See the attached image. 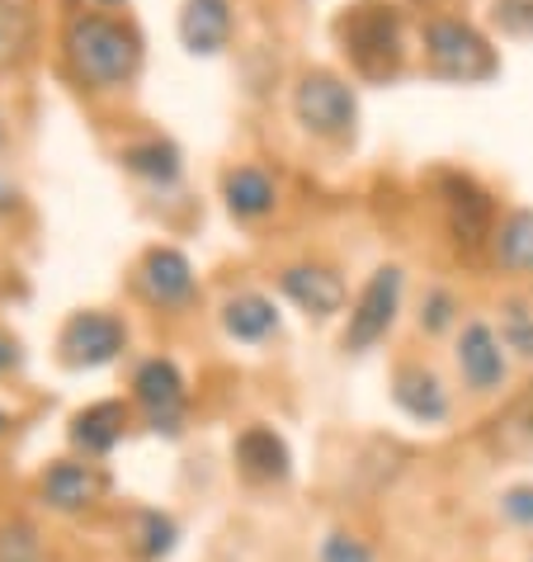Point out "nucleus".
Segmentation results:
<instances>
[{
    "mask_svg": "<svg viewBox=\"0 0 533 562\" xmlns=\"http://www.w3.org/2000/svg\"><path fill=\"white\" fill-rule=\"evenodd\" d=\"M321 562H373V553L354 535H331L321 543Z\"/></svg>",
    "mask_w": 533,
    "mask_h": 562,
    "instance_id": "obj_28",
    "label": "nucleus"
},
{
    "mask_svg": "<svg viewBox=\"0 0 533 562\" xmlns=\"http://www.w3.org/2000/svg\"><path fill=\"white\" fill-rule=\"evenodd\" d=\"M118 161H123V170H133V176H143L151 184H170L180 176V151L170 143H161V137H147V143L123 147Z\"/></svg>",
    "mask_w": 533,
    "mask_h": 562,
    "instance_id": "obj_21",
    "label": "nucleus"
},
{
    "mask_svg": "<svg viewBox=\"0 0 533 562\" xmlns=\"http://www.w3.org/2000/svg\"><path fill=\"white\" fill-rule=\"evenodd\" d=\"M123 340H128V331H123L118 317H109V312H76V317L61 326L57 350L71 369H100L123 350Z\"/></svg>",
    "mask_w": 533,
    "mask_h": 562,
    "instance_id": "obj_9",
    "label": "nucleus"
},
{
    "mask_svg": "<svg viewBox=\"0 0 533 562\" xmlns=\"http://www.w3.org/2000/svg\"><path fill=\"white\" fill-rule=\"evenodd\" d=\"M420 38H426L430 71L444 76V81L477 86V81H491V76L500 71L496 48H491V43H486L467 20H453V14H434V20H426V29H420Z\"/></svg>",
    "mask_w": 533,
    "mask_h": 562,
    "instance_id": "obj_3",
    "label": "nucleus"
},
{
    "mask_svg": "<svg viewBox=\"0 0 533 562\" xmlns=\"http://www.w3.org/2000/svg\"><path fill=\"white\" fill-rule=\"evenodd\" d=\"M392 397H397V407H401L406 416L426 420V426H434V420H444V416H449V393H444V383H439L430 369H420V364L397 369Z\"/></svg>",
    "mask_w": 533,
    "mask_h": 562,
    "instance_id": "obj_13",
    "label": "nucleus"
},
{
    "mask_svg": "<svg viewBox=\"0 0 533 562\" xmlns=\"http://www.w3.org/2000/svg\"><path fill=\"white\" fill-rule=\"evenodd\" d=\"M180 38L190 53H223L231 38V0H184Z\"/></svg>",
    "mask_w": 533,
    "mask_h": 562,
    "instance_id": "obj_12",
    "label": "nucleus"
},
{
    "mask_svg": "<svg viewBox=\"0 0 533 562\" xmlns=\"http://www.w3.org/2000/svg\"><path fill=\"white\" fill-rule=\"evenodd\" d=\"M0 562H38V539H34V529H24V525L0 529Z\"/></svg>",
    "mask_w": 533,
    "mask_h": 562,
    "instance_id": "obj_25",
    "label": "nucleus"
},
{
    "mask_svg": "<svg viewBox=\"0 0 533 562\" xmlns=\"http://www.w3.org/2000/svg\"><path fill=\"white\" fill-rule=\"evenodd\" d=\"M61 48H67L71 71L90 90H118L143 67V34L128 20L100 10L71 14L67 29H61Z\"/></svg>",
    "mask_w": 533,
    "mask_h": 562,
    "instance_id": "obj_1",
    "label": "nucleus"
},
{
    "mask_svg": "<svg viewBox=\"0 0 533 562\" xmlns=\"http://www.w3.org/2000/svg\"><path fill=\"white\" fill-rule=\"evenodd\" d=\"M133 393H137V407H143L147 426L156 435H180V426H184V379L170 359H147L133 379Z\"/></svg>",
    "mask_w": 533,
    "mask_h": 562,
    "instance_id": "obj_8",
    "label": "nucleus"
},
{
    "mask_svg": "<svg viewBox=\"0 0 533 562\" xmlns=\"http://www.w3.org/2000/svg\"><path fill=\"white\" fill-rule=\"evenodd\" d=\"M279 289H284L307 317H331V312H340V303H344L340 274L326 270V265H288V270L279 274Z\"/></svg>",
    "mask_w": 533,
    "mask_h": 562,
    "instance_id": "obj_11",
    "label": "nucleus"
},
{
    "mask_svg": "<svg viewBox=\"0 0 533 562\" xmlns=\"http://www.w3.org/2000/svg\"><path fill=\"white\" fill-rule=\"evenodd\" d=\"M104 482L90 473L86 463H53L48 473H43V502L57 506V510H81L100 496Z\"/></svg>",
    "mask_w": 533,
    "mask_h": 562,
    "instance_id": "obj_18",
    "label": "nucleus"
},
{
    "mask_svg": "<svg viewBox=\"0 0 533 562\" xmlns=\"http://www.w3.org/2000/svg\"><path fill=\"white\" fill-rule=\"evenodd\" d=\"M453 299L444 289H434V293H426V303H420V326H426V331H444V326L453 322Z\"/></svg>",
    "mask_w": 533,
    "mask_h": 562,
    "instance_id": "obj_27",
    "label": "nucleus"
},
{
    "mask_svg": "<svg viewBox=\"0 0 533 562\" xmlns=\"http://www.w3.org/2000/svg\"><path fill=\"white\" fill-rule=\"evenodd\" d=\"M336 38L340 53L350 57V67L364 81H392L406 61V43H401V10L387 0H359L336 20Z\"/></svg>",
    "mask_w": 533,
    "mask_h": 562,
    "instance_id": "obj_2",
    "label": "nucleus"
},
{
    "mask_svg": "<svg viewBox=\"0 0 533 562\" xmlns=\"http://www.w3.org/2000/svg\"><path fill=\"white\" fill-rule=\"evenodd\" d=\"M491 20L500 24V34L533 38V0H491Z\"/></svg>",
    "mask_w": 533,
    "mask_h": 562,
    "instance_id": "obj_24",
    "label": "nucleus"
},
{
    "mask_svg": "<svg viewBox=\"0 0 533 562\" xmlns=\"http://www.w3.org/2000/svg\"><path fill=\"white\" fill-rule=\"evenodd\" d=\"M458 369L473 393H496L506 383V355H500V340L486 322H467L463 340H458Z\"/></svg>",
    "mask_w": 533,
    "mask_h": 562,
    "instance_id": "obj_10",
    "label": "nucleus"
},
{
    "mask_svg": "<svg viewBox=\"0 0 533 562\" xmlns=\"http://www.w3.org/2000/svg\"><path fill=\"white\" fill-rule=\"evenodd\" d=\"M133 289L143 293L151 307H190L194 293H199V279H194V265L180 251L156 246V251H147L143 260H137Z\"/></svg>",
    "mask_w": 533,
    "mask_h": 562,
    "instance_id": "obj_7",
    "label": "nucleus"
},
{
    "mask_svg": "<svg viewBox=\"0 0 533 562\" xmlns=\"http://www.w3.org/2000/svg\"><path fill=\"white\" fill-rule=\"evenodd\" d=\"M237 463L256 482H284L288 477V445L270 426H250L237 435Z\"/></svg>",
    "mask_w": 533,
    "mask_h": 562,
    "instance_id": "obj_15",
    "label": "nucleus"
},
{
    "mask_svg": "<svg viewBox=\"0 0 533 562\" xmlns=\"http://www.w3.org/2000/svg\"><path fill=\"white\" fill-rule=\"evenodd\" d=\"M143 525H147V535L137 539V553H143V558L170 553V543H175V525L161 520V515H143Z\"/></svg>",
    "mask_w": 533,
    "mask_h": 562,
    "instance_id": "obj_26",
    "label": "nucleus"
},
{
    "mask_svg": "<svg viewBox=\"0 0 533 562\" xmlns=\"http://www.w3.org/2000/svg\"><path fill=\"white\" fill-rule=\"evenodd\" d=\"M223 326H227V336H237V340H264L279 331V312L270 299H260V293H237V299H227V307H223Z\"/></svg>",
    "mask_w": 533,
    "mask_h": 562,
    "instance_id": "obj_20",
    "label": "nucleus"
},
{
    "mask_svg": "<svg viewBox=\"0 0 533 562\" xmlns=\"http://www.w3.org/2000/svg\"><path fill=\"white\" fill-rule=\"evenodd\" d=\"M10 204H14V184L0 176V209H10Z\"/></svg>",
    "mask_w": 533,
    "mask_h": 562,
    "instance_id": "obj_31",
    "label": "nucleus"
},
{
    "mask_svg": "<svg viewBox=\"0 0 533 562\" xmlns=\"http://www.w3.org/2000/svg\"><path fill=\"white\" fill-rule=\"evenodd\" d=\"M434 190H439V204H444L453 246L458 251H481L496 237V199L473 176H463V170H439Z\"/></svg>",
    "mask_w": 533,
    "mask_h": 562,
    "instance_id": "obj_5",
    "label": "nucleus"
},
{
    "mask_svg": "<svg viewBox=\"0 0 533 562\" xmlns=\"http://www.w3.org/2000/svg\"><path fill=\"white\" fill-rule=\"evenodd\" d=\"M496 265L510 274H533V209H514L506 223L496 227Z\"/></svg>",
    "mask_w": 533,
    "mask_h": 562,
    "instance_id": "obj_19",
    "label": "nucleus"
},
{
    "mask_svg": "<svg viewBox=\"0 0 533 562\" xmlns=\"http://www.w3.org/2000/svg\"><path fill=\"white\" fill-rule=\"evenodd\" d=\"M0 426H5V416H0Z\"/></svg>",
    "mask_w": 533,
    "mask_h": 562,
    "instance_id": "obj_33",
    "label": "nucleus"
},
{
    "mask_svg": "<svg viewBox=\"0 0 533 562\" xmlns=\"http://www.w3.org/2000/svg\"><path fill=\"white\" fill-rule=\"evenodd\" d=\"M500 336H506V346L514 355L533 359V307L524 299H510L506 307H500Z\"/></svg>",
    "mask_w": 533,
    "mask_h": 562,
    "instance_id": "obj_23",
    "label": "nucleus"
},
{
    "mask_svg": "<svg viewBox=\"0 0 533 562\" xmlns=\"http://www.w3.org/2000/svg\"><path fill=\"white\" fill-rule=\"evenodd\" d=\"M14 364H20V346H14V336L0 331V373L14 369Z\"/></svg>",
    "mask_w": 533,
    "mask_h": 562,
    "instance_id": "obj_30",
    "label": "nucleus"
},
{
    "mask_svg": "<svg viewBox=\"0 0 533 562\" xmlns=\"http://www.w3.org/2000/svg\"><path fill=\"white\" fill-rule=\"evenodd\" d=\"M34 48V14L20 0H0V71L20 67Z\"/></svg>",
    "mask_w": 533,
    "mask_h": 562,
    "instance_id": "obj_22",
    "label": "nucleus"
},
{
    "mask_svg": "<svg viewBox=\"0 0 533 562\" xmlns=\"http://www.w3.org/2000/svg\"><path fill=\"white\" fill-rule=\"evenodd\" d=\"M486 440H491L496 454L533 463V383L500 407V416L491 420V430H486Z\"/></svg>",
    "mask_w": 533,
    "mask_h": 562,
    "instance_id": "obj_14",
    "label": "nucleus"
},
{
    "mask_svg": "<svg viewBox=\"0 0 533 562\" xmlns=\"http://www.w3.org/2000/svg\"><path fill=\"white\" fill-rule=\"evenodd\" d=\"M123 426H128V412L123 402H95V407L76 412L71 420V445L86 449V454H109L123 440Z\"/></svg>",
    "mask_w": 533,
    "mask_h": 562,
    "instance_id": "obj_17",
    "label": "nucleus"
},
{
    "mask_svg": "<svg viewBox=\"0 0 533 562\" xmlns=\"http://www.w3.org/2000/svg\"><path fill=\"white\" fill-rule=\"evenodd\" d=\"M293 109H297V123H303L307 133L326 137V143H350L354 137L359 100L331 71H307L293 90Z\"/></svg>",
    "mask_w": 533,
    "mask_h": 562,
    "instance_id": "obj_4",
    "label": "nucleus"
},
{
    "mask_svg": "<svg viewBox=\"0 0 533 562\" xmlns=\"http://www.w3.org/2000/svg\"><path fill=\"white\" fill-rule=\"evenodd\" d=\"M0 147H5V128H0Z\"/></svg>",
    "mask_w": 533,
    "mask_h": 562,
    "instance_id": "obj_32",
    "label": "nucleus"
},
{
    "mask_svg": "<svg viewBox=\"0 0 533 562\" xmlns=\"http://www.w3.org/2000/svg\"><path fill=\"white\" fill-rule=\"evenodd\" d=\"M397 303H401V270L397 265H383L373 270V279L359 293V303L350 312V326H344V350H368L373 340L387 336V326L397 322Z\"/></svg>",
    "mask_w": 533,
    "mask_h": 562,
    "instance_id": "obj_6",
    "label": "nucleus"
},
{
    "mask_svg": "<svg viewBox=\"0 0 533 562\" xmlns=\"http://www.w3.org/2000/svg\"><path fill=\"white\" fill-rule=\"evenodd\" d=\"M500 510H506L514 525H533V487H514V492H506Z\"/></svg>",
    "mask_w": 533,
    "mask_h": 562,
    "instance_id": "obj_29",
    "label": "nucleus"
},
{
    "mask_svg": "<svg viewBox=\"0 0 533 562\" xmlns=\"http://www.w3.org/2000/svg\"><path fill=\"white\" fill-rule=\"evenodd\" d=\"M223 199H227L231 213L250 223V217L274 213L279 190H274V180L264 176L260 166H237V170H227V176H223Z\"/></svg>",
    "mask_w": 533,
    "mask_h": 562,
    "instance_id": "obj_16",
    "label": "nucleus"
}]
</instances>
